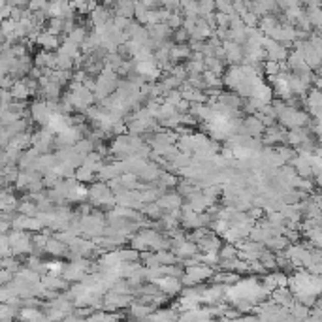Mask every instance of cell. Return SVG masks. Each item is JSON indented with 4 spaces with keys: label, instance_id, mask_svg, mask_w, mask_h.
I'll return each mask as SVG.
<instances>
[{
    "label": "cell",
    "instance_id": "1",
    "mask_svg": "<svg viewBox=\"0 0 322 322\" xmlns=\"http://www.w3.org/2000/svg\"><path fill=\"white\" fill-rule=\"evenodd\" d=\"M262 47L266 49V61H273V62H285L286 55H288V47H285L283 44H279L272 38L264 36L262 40Z\"/></svg>",
    "mask_w": 322,
    "mask_h": 322
},
{
    "label": "cell",
    "instance_id": "2",
    "mask_svg": "<svg viewBox=\"0 0 322 322\" xmlns=\"http://www.w3.org/2000/svg\"><path fill=\"white\" fill-rule=\"evenodd\" d=\"M53 142H55L53 130H49L47 126H44V128H40L36 134H32V145L31 147L36 149L38 153H47V151L51 149V145H53Z\"/></svg>",
    "mask_w": 322,
    "mask_h": 322
},
{
    "label": "cell",
    "instance_id": "3",
    "mask_svg": "<svg viewBox=\"0 0 322 322\" xmlns=\"http://www.w3.org/2000/svg\"><path fill=\"white\" fill-rule=\"evenodd\" d=\"M221 45H223L224 49V62L226 64H242L243 61V47L239 44H235V42H232V40H228V42H221Z\"/></svg>",
    "mask_w": 322,
    "mask_h": 322
},
{
    "label": "cell",
    "instance_id": "4",
    "mask_svg": "<svg viewBox=\"0 0 322 322\" xmlns=\"http://www.w3.org/2000/svg\"><path fill=\"white\" fill-rule=\"evenodd\" d=\"M155 204L160 207L162 211H172V209H179L181 204H183V196L179 192H164L158 198L155 200Z\"/></svg>",
    "mask_w": 322,
    "mask_h": 322
},
{
    "label": "cell",
    "instance_id": "5",
    "mask_svg": "<svg viewBox=\"0 0 322 322\" xmlns=\"http://www.w3.org/2000/svg\"><path fill=\"white\" fill-rule=\"evenodd\" d=\"M156 286L160 288V292H164L166 296H175L181 292V279L179 277H170V275H162L155 281Z\"/></svg>",
    "mask_w": 322,
    "mask_h": 322
},
{
    "label": "cell",
    "instance_id": "6",
    "mask_svg": "<svg viewBox=\"0 0 322 322\" xmlns=\"http://www.w3.org/2000/svg\"><path fill=\"white\" fill-rule=\"evenodd\" d=\"M34 42L45 51H57V47L61 45V38H59V34H53V32L45 31V32H38Z\"/></svg>",
    "mask_w": 322,
    "mask_h": 322
},
{
    "label": "cell",
    "instance_id": "7",
    "mask_svg": "<svg viewBox=\"0 0 322 322\" xmlns=\"http://www.w3.org/2000/svg\"><path fill=\"white\" fill-rule=\"evenodd\" d=\"M196 245H198V251H202V253H219V249L223 245V239L211 232L209 235H205L200 242H196Z\"/></svg>",
    "mask_w": 322,
    "mask_h": 322
},
{
    "label": "cell",
    "instance_id": "8",
    "mask_svg": "<svg viewBox=\"0 0 322 322\" xmlns=\"http://www.w3.org/2000/svg\"><path fill=\"white\" fill-rule=\"evenodd\" d=\"M44 251L45 253H49L51 256H66V253H68V245L62 243L61 239H57L55 235H53V237H47Z\"/></svg>",
    "mask_w": 322,
    "mask_h": 322
},
{
    "label": "cell",
    "instance_id": "9",
    "mask_svg": "<svg viewBox=\"0 0 322 322\" xmlns=\"http://www.w3.org/2000/svg\"><path fill=\"white\" fill-rule=\"evenodd\" d=\"M204 62H205V70H207V72L223 77L224 70H226L224 59H219V57H204Z\"/></svg>",
    "mask_w": 322,
    "mask_h": 322
},
{
    "label": "cell",
    "instance_id": "10",
    "mask_svg": "<svg viewBox=\"0 0 322 322\" xmlns=\"http://www.w3.org/2000/svg\"><path fill=\"white\" fill-rule=\"evenodd\" d=\"M130 316L132 318H149V315L156 309L155 305L151 304H142V302H138V304H130Z\"/></svg>",
    "mask_w": 322,
    "mask_h": 322
},
{
    "label": "cell",
    "instance_id": "11",
    "mask_svg": "<svg viewBox=\"0 0 322 322\" xmlns=\"http://www.w3.org/2000/svg\"><path fill=\"white\" fill-rule=\"evenodd\" d=\"M191 55V47L186 44H172L170 47V59L172 62H183Z\"/></svg>",
    "mask_w": 322,
    "mask_h": 322
},
{
    "label": "cell",
    "instance_id": "12",
    "mask_svg": "<svg viewBox=\"0 0 322 322\" xmlns=\"http://www.w3.org/2000/svg\"><path fill=\"white\" fill-rule=\"evenodd\" d=\"M87 34H89V31H87V26H81V25H75L72 31L66 34V38L68 40H72L74 44H77L81 47V44L85 42V38H87Z\"/></svg>",
    "mask_w": 322,
    "mask_h": 322
},
{
    "label": "cell",
    "instance_id": "13",
    "mask_svg": "<svg viewBox=\"0 0 322 322\" xmlns=\"http://www.w3.org/2000/svg\"><path fill=\"white\" fill-rule=\"evenodd\" d=\"M17 211L21 213V215H26V217H36V215H38L36 202H32V200H25V202H19Z\"/></svg>",
    "mask_w": 322,
    "mask_h": 322
},
{
    "label": "cell",
    "instance_id": "14",
    "mask_svg": "<svg viewBox=\"0 0 322 322\" xmlns=\"http://www.w3.org/2000/svg\"><path fill=\"white\" fill-rule=\"evenodd\" d=\"M215 2V12L221 13H235L234 6H232V0H213Z\"/></svg>",
    "mask_w": 322,
    "mask_h": 322
},
{
    "label": "cell",
    "instance_id": "15",
    "mask_svg": "<svg viewBox=\"0 0 322 322\" xmlns=\"http://www.w3.org/2000/svg\"><path fill=\"white\" fill-rule=\"evenodd\" d=\"M21 316H23V318H45L44 313L36 311V307H26V309H23L21 311Z\"/></svg>",
    "mask_w": 322,
    "mask_h": 322
},
{
    "label": "cell",
    "instance_id": "16",
    "mask_svg": "<svg viewBox=\"0 0 322 322\" xmlns=\"http://www.w3.org/2000/svg\"><path fill=\"white\" fill-rule=\"evenodd\" d=\"M13 279V272L10 270H4V267H0V286L8 285V283H12Z\"/></svg>",
    "mask_w": 322,
    "mask_h": 322
},
{
    "label": "cell",
    "instance_id": "17",
    "mask_svg": "<svg viewBox=\"0 0 322 322\" xmlns=\"http://www.w3.org/2000/svg\"><path fill=\"white\" fill-rule=\"evenodd\" d=\"M138 2L143 4L147 10H158V8H160V2H158V0H138Z\"/></svg>",
    "mask_w": 322,
    "mask_h": 322
},
{
    "label": "cell",
    "instance_id": "18",
    "mask_svg": "<svg viewBox=\"0 0 322 322\" xmlns=\"http://www.w3.org/2000/svg\"><path fill=\"white\" fill-rule=\"evenodd\" d=\"M196 2H200V0H196Z\"/></svg>",
    "mask_w": 322,
    "mask_h": 322
}]
</instances>
